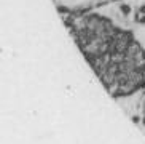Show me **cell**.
<instances>
[{
	"mask_svg": "<svg viewBox=\"0 0 145 144\" xmlns=\"http://www.w3.org/2000/svg\"><path fill=\"white\" fill-rule=\"evenodd\" d=\"M70 32L105 90L128 96L145 83V51L131 32L101 15H86Z\"/></svg>",
	"mask_w": 145,
	"mask_h": 144,
	"instance_id": "1",
	"label": "cell"
}]
</instances>
